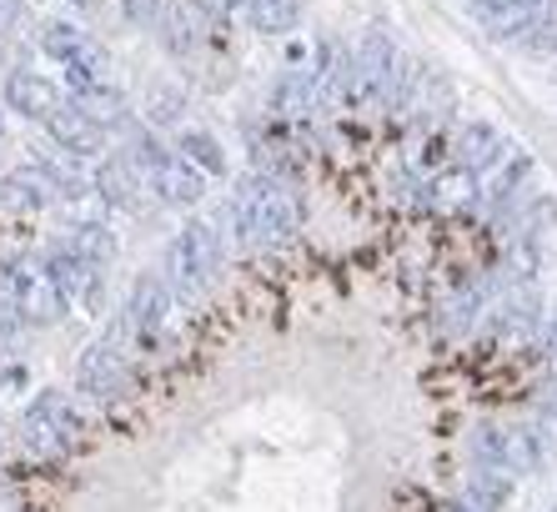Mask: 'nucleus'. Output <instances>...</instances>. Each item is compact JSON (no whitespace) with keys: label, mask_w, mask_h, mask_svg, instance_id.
<instances>
[{"label":"nucleus","mask_w":557,"mask_h":512,"mask_svg":"<svg viewBox=\"0 0 557 512\" xmlns=\"http://www.w3.org/2000/svg\"><path fill=\"white\" fill-rule=\"evenodd\" d=\"M226 211H232V231L247 246H282V242H292L301 227L297 192H292L276 171H251V176L236 181Z\"/></svg>","instance_id":"nucleus-1"},{"label":"nucleus","mask_w":557,"mask_h":512,"mask_svg":"<svg viewBox=\"0 0 557 512\" xmlns=\"http://www.w3.org/2000/svg\"><path fill=\"white\" fill-rule=\"evenodd\" d=\"M216 271H221V231L196 217L182 221L176 236L166 242V252H161V277H166L171 296L182 307H191V302H201L211 292Z\"/></svg>","instance_id":"nucleus-2"},{"label":"nucleus","mask_w":557,"mask_h":512,"mask_svg":"<svg viewBox=\"0 0 557 512\" xmlns=\"http://www.w3.org/2000/svg\"><path fill=\"white\" fill-rule=\"evenodd\" d=\"M403 51L392 40L387 26H367L357 51L347 56V90L342 101L347 106H387L397 96V76H403Z\"/></svg>","instance_id":"nucleus-3"},{"label":"nucleus","mask_w":557,"mask_h":512,"mask_svg":"<svg viewBox=\"0 0 557 512\" xmlns=\"http://www.w3.org/2000/svg\"><path fill=\"white\" fill-rule=\"evenodd\" d=\"M81 437H86V417H81L76 398L61 392V387L36 392V398L26 402V412H21V442H26L40 462L65 458Z\"/></svg>","instance_id":"nucleus-4"},{"label":"nucleus","mask_w":557,"mask_h":512,"mask_svg":"<svg viewBox=\"0 0 557 512\" xmlns=\"http://www.w3.org/2000/svg\"><path fill=\"white\" fill-rule=\"evenodd\" d=\"M126 312H121L111 327H106V337H96L86 352L76 357V392L91 402H116L131 392V362H126Z\"/></svg>","instance_id":"nucleus-5"},{"label":"nucleus","mask_w":557,"mask_h":512,"mask_svg":"<svg viewBox=\"0 0 557 512\" xmlns=\"http://www.w3.org/2000/svg\"><path fill=\"white\" fill-rule=\"evenodd\" d=\"M472 458L507 477H532L547 462L532 423H482L478 432H472Z\"/></svg>","instance_id":"nucleus-6"},{"label":"nucleus","mask_w":557,"mask_h":512,"mask_svg":"<svg viewBox=\"0 0 557 512\" xmlns=\"http://www.w3.org/2000/svg\"><path fill=\"white\" fill-rule=\"evenodd\" d=\"M0 282H5V302L21 312L26 327H55V321L65 317L61 292L51 287V277H46L40 261H5V267H0Z\"/></svg>","instance_id":"nucleus-7"},{"label":"nucleus","mask_w":557,"mask_h":512,"mask_svg":"<svg viewBox=\"0 0 557 512\" xmlns=\"http://www.w3.org/2000/svg\"><path fill=\"white\" fill-rule=\"evenodd\" d=\"M487 332L503 352H532L537 346V332H543V296L537 287L522 282V287H507L503 302L487 312Z\"/></svg>","instance_id":"nucleus-8"},{"label":"nucleus","mask_w":557,"mask_h":512,"mask_svg":"<svg viewBox=\"0 0 557 512\" xmlns=\"http://www.w3.org/2000/svg\"><path fill=\"white\" fill-rule=\"evenodd\" d=\"M40 267H46L51 287L61 292L65 312H96L101 307L106 282H101V267H96V261H86V256H76L65 242H55L51 252L40 256Z\"/></svg>","instance_id":"nucleus-9"},{"label":"nucleus","mask_w":557,"mask_h":512,"mask_svg":"<svg viewBox=\"0 0 557 512\" xmlns=\"http://www.w3.org/2000/svg\"><path fill=\"white\" fill-rule=\"evenodd\" d=\"M553 0H467L472 26L487 40H528L547 21Z\"/></svg>","instance_id":"nucleus-10"},{"label":"nucleus","mask_w":557,"mask_h":512,"mask_svg":"<svg viewBox=\"0 0 557 512\" xmlns=\"http://www.w3.org/2000/svg\"><path fill=\"white\" fill-rule=\"evenodd\" d=\"M0 101H5V111H15V115H26V121H40V126H46V121L65 106V86L61 81H51L46 71L15 65V71H5Z\"/></svg>","instance_id":"nucleus-11"},{"label":"nucleus","mask_w":557,"mask_h":512,"mask_svg":"<svg viewBox=\"0 0 557 512\" xmlns=\"http://www.w3.org/2000/svg\"><path fill=\"white\" fill-rule=\"evenodd\" d=\"M141 181H146V192L161 206H171V211H191V206H201V196H207V176H201L182 151H166L156 167L141 171Z\"/></svg>","instance_id":"nucleus-12"},{"label":"nucleus","mask_w":557,"mask_h":512,"mask_svg":"<svg viewBox=\"0 0 557 512\" xmlns=\"http://www.w3.org/2000/svg\"><path fill=\"white\" fill-rule=\"evenodd\" d=\"M171 307H176V296H171V287H166V277H161V267H146V271H136V282H131V292H126V327H131V337H156L161 327H166V317H171Z\"/></svg>","instance_id":"nucleus-13"},{"label":"nucleus","mask_w":557,"mask_h":512,"mask_svg":"<svg viewBox=\"0 0 557 512\" xmlns=\"http://www.w3.org/2000/svg\"><path fill=\"white\" fill-rule=\"evenodd\" d=\"M61 196H76L71 192V181L55 176L51 167H15L0 176V206H11V211H46V206H55Z\"/></svg>","instance_id":"nucleus-14"},{"label":"nucleus","mask_w":557,"mask_h":512,"mask_svg":"<svg viewBox=\"0 0 557 512\" xmlns=\"http://www.w3.org/2000/svg\"><path fill=\"white\" fill-rule=\"evenodd\" d=\"M46 131H51V142L61 146L71 161H101L106 156V142H111V131L96 121L86 106H76V101H65L61 111L46 121Z\"/></svg>","instance_id":"nucleus-15"},{"label":"nucleus","mask_w":557,"mask_h":512,"mask_svg":"<svg viewBox=\"0 0 557 512\" xmlns=\"http://www.w3.org/2000/svg\"><path fill=\"white\" fill-rule=\"evenodd\" d=\"M453 161L472 176L482 171H497L507 161V136L493 126V121H462L453 136Z\"/></svg>","instance_id":"nucleus-16"},{"label":"nucleus","mask_w":557,"mask_h":512,"mask_svg":"<svg viewBox=\"0 0 557 512\" xmlns=\"http://www.w3.org/2000/svg\"><path fill=\"white\" fill-rule=\"evenodd\" d=\"M96 196H101L111 211H141V192H146V181H141V171L131 167V156H101L96 161Z\"/></svg>","instance_id":"nucleus-17"},{"label":"nucleus","mask_w":557,"mask_h":512,"mask_svg":"<svg viewBox=\"0 0 557 512\" xmlns=\"http://www.w3.org/2000/svg\"><path fill=\"white\" fill-rule=\"evenodd\" d=\"M156 36H161V46H166L176 61H186V56L201 46V15H196L191 0H161V15H156Z\"/></svg>","instance_id":"nucleus-18"},{"label":"nucleus","mask_w":557,"mask_h":512,"mask_svg":"<svg viewBox=\"0 0 557 512\" xmlns=\"http://www.w3.org/2000/svg\"><path fill=\"white\" fill-rule=\"evenodd\" d=\"M322 106V90H317V76H311V65H292L282 71L272 86V111L286 115V121H297V115L317 111Z\"/></svg>","instance_id":"nucleus-19"},{"label":"nucleus","mask_w":557,"mask_h":512,"mask_svg":"<svg viewBox=\"0 0 557 512\" xmlns=\"http://www.w3.org/2000/svg\"><path fill=\"white\" fill-rule=\"evenodd\" d=\"M65 246H71L76 256H86V261H96V267H111L121 242L106 221H76V227L65 231Z\"/></svg>","instance_id":"nucleus-20"},{"label":"nucleus","mask_w":557,"mask_h":512,"mask_svg":"<svg viewBox=\"0 0 557 512\" xmlns=\"http://www.w3.org/2000/svg\"><path fill=\"white\" fill-rule=\"evenodd\" d=\"M247 21L257 36H292L301 26V0H247Z\"/></svg>","instance_id":"nucleus-21"},{"label":"nucleus","mask_w":557,"mask_h":512,"mask_svg":"<svg viewBox=\"0 0 557 512\" xmlns=\"http://www.w3.org/2000/svg\"><path fill=\"white\" fill-rule=\"evenodd\" d=\"M176 151H182L201 176H226V171H232V161H226V151H221V142L211 136V131L186 126L182 136H176Z\"/></svg>","instance_id":"nucleus-22"},{"label":"nucleus","mask_w":557,"mask_h":512,"mask_svg":"<svg viewBox=\"0 0 557 512\" xmlns=\"http://www.w3.org/2000/svg\"><path fill=\"white\" fill-rule=\"evenodd\" d=\"M182 111H186V96H182V86H176V81H151V86H146V101H141L146 126L166 131V126H176V121H182Z\"/></svg>","instance_id":"nucleus-23"},{"label":"nucleus","mask_w":557,"mask_h":512,"mask_svg":"<svg viewBox=\"0 0 557 512\" xmlns=\"http://www.w3.org/2000/svg\"><path fill=\"white\" fill-rule=\"evenodd\" d=\"M91 36V31H81L76 21H61V15H51V21H40L36 40H40V56H51V61H71V56L81 51V40Z\"/></svg>","instance_id":"nucleus-24"},{"label":"nucleus","mask_w":557,"mask_h":512,"mask_svg":"<svg viewBox=\"0 0 557 512\" xmlns=\"http://www.w3.org/2000/svg\"><path fill=\"white\" fill-rule=\"evenodd\" d=\"M21 342H26V321H21V312L11 302H0V357H15Z\"/></svg>","instance_id":"nucleus-25"},{"label":"nucleus","mask_w":557,"mask_h":512,"mask_svg":"<svg viewBox=\"0 0 557 512\" xmlns=\"http://www.w3.org/2000/svg\"><path fill=\"white\" fill-rule=\"evenodd\" d=\"M532 432H537V442H543V458H547V462H557V392L543 402V412H537Z\"/></svg>","instance_id":"nucleus-26"},{"label":"nucleus","mask_w":557,"mask_h":512,"mask_svg":"<svg viewBox=\"0 0 557 512\" xmlns=\"http://www.w3.org/2000/svg\"><path fill=\"white\" fill-rule=\"evenodd\" d=\"M528 51L537 56H557V0H553V11H547V21L528 36Z\"/></svg>","instance_id":"nucleus-27"},{"label":"nucleus","mask_w":557,"mask_h":512,"mask_svg":"<svg viewBox=\"0 0 557 512\" xmlns=\"http://www.w3.org/2000/svg\"><path fill=\"white\" fill-rule=\"evenodd\" d=\"M121 15H126L131 26L151 31V26H156V15H161V0H121Z\"/></svg>","instance_id":"nucleus-28"},{"label":"nucleus","mask_w":557,"mask_h":512,"mask_svg":"<svg viewBox=\"0 0 557 512\" xmlns=\"http://www.w3.org/2000/svg\"><path fill=\"white\" fill-rule=\"evenodd\" d=\"M532 352H537V357H543V367L557 377V312L543 321V332H537V346H532Z\"/></svg>","instance_id":"nucleus-29"},{"label":"nucleus","mask_w":557,"mask_h":512,"mask_svg":"<svg viewBox=\"0 0 557 512\" xmlns=\"http://www.w3.org/2000/svg\"><path fill=\"white\" fill-rule=\"evenodd\" d=\"M21 15H26V0H0V40L11 36Z\"/></svg>","instance_id":"nucleus-30"},{"label":"nucleus","mask_w":557,"mask_h":512,"mask_svg":"<svg viewBox=\"0 0 557 512\" xmlns=\"http://www.w3.org/2000/svg\"><path fill=\"white\" fill-rule=\"evenodd\" d=\"M216 21H226V15H236V11H247V0H201Z\"/></svg>","instance_id":"nucleus-31"},{"label":"nucleus","mask_w":557,"mask_h":512,"mask_svg":"<svg viewBox=\"0 0 557 512\" xmlns=\"http://www.w3.org/2000/svg\"><path fill=\"white\" fill-rule=\"evenodd\" d=\"M447 512H487V508H478V502H472V498H467V492H462V498H457V502H447Z\"/></svg>","instance_id":"nucleus-32"},{"label":"nucleus","mask_w":557,"mask_h":512,"mask_svg":"<svg viewBox=\"0 0 557 512\" xmlns=\"http://www.w3.org/2000/svg\"><path fill=\"white\" fill-rule=\"evenodd\" d=\"M65 5H76V11H96L101 0H65Z\"/></svg>","instance_id":"nucleus-33"},{"label":"nucleus","mask_w":557,"mask_h":512,"mask_svg":"<svg viewBox=\"0 0 557 512\" xmlns=\"http://www.w3.org/2000/svg\"><path fill=\"white\" fill-rule=\"evenodd\" d=\"M5 487H11V473H5V467H0V492H5Z\"/></svg>","instance_id":"nucleus-34"},{"label":"nucleus","mask_w":557,"mask_h":512,"mask_svg":"<svg viewBox=\"0 0 557 512\" xmlns=\"http://www.w3.org/2000/svg\"><path fill=\"white\" fill-rule=\"evenodd\" d=\"M0 142H5V111H0Z\"/></svg>","instance_id":"nucleus-35"},{"label":"nucleus","mask_w":557,"mask_h":512,"mask_svg":"<svg viewBox=\"0 0 557 512\" xmlns=\"http://www.w3.org/2000/svg\"><path fill=\"white\" fill-rule=\"evenodd\" d=\"M553 512H557V508H553Z\"/></svg>","instance_id":"nucleus-36"}]
</instances>
